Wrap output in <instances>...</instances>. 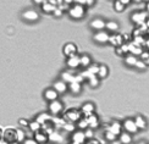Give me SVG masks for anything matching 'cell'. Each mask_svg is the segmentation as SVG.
<instances>
[{
  "mask_svg": "<svg viewBox=\"0 0 149 144\" xmlns=\"http://www.w3.org/2000/svg\"><path fill=\"white\" fill-rule=\"evenodd\" d=\"M109 43L113 47L115 48H119L123 44V39H122V34L119 33H114V34H110V38H109Z\"/></svg>",
  "mask_w": 149,
  "mask_h": 144,
  "instance_id": "18",
  "label": "cell"
},
{
  "mask_svg": "<svg viewBox=\"0 0 149 144\" xmlns=\"http://www.w3.org/2000/svg\"><path fill=\"white\" fill-rule=\"evenodd\" d=\"M120 1H121V4L123 5V6H125V8H126V6L127 5H130V4H131L132 1H131V0H120Z\"/></svg>",
  "mask_w": 149,
  "mask_h": 144,
  "instance_id": "50",
  "label": "cell"
},
{
  "mask_svg": "<svg viewBox=\"0 0 149 144\" xmlns=\"http://www.w3.org/2000/svg\"><path fill=\"white\" fill-rule=\"evenodd\" d=\"M134 123H136V126H137V128H138V131L139 129H142V131H144V129H147V126H148V123H147V120L143 117V116H141V115H138V116H136L134 118Z\"/></svg>",
  "mask_w": 149,
  "mask_h": 144,
  "instance_id": "23",
  "label": "cell"
},
{
  "mask_svg": "<svg viewBox=\"0 0 149 144\" xmlns=\"http://www.w3.org/2000/svg\"><path fill=\"white\" fill-rule=\"evenodd\" d=\"M52 118H53V116L49 114V112H42V114H39V115H37V116H36L34 120L43 126V125H45L47 122L52 121Z\"/></svg>",
  "mask_w": 149,
  "mask_h": 144,
  "instance_id": "22",
  "label": "cell"
},
{
  "mask_svg": "<svg viewBox=\"0 0 149 144\" xmlns=\"http://www.w3.org/2000/svg\"><path fill=\"white\" fill-rule=\"evenodd\" d=\"M23 144H38V143H37L33 138H28V139L24 141V143H23Z\"/></svg>",
  "mask_w": 149,
  "mask_h": 144,
  "instance_id": "49",
  "label": "cell"
},
{
  "mask_svg": "<svg viewBox=\"0 0 149 144\" xmlns=\"http://www.w3.org/2000/svg\"><path fill=\"white\" fill-rule=\"evenodd\" d=\"M122 39H123V43L125 44H130V43L132 42V34H128V33H123L122 34Z\"/></svg>",
  "mask_w": 149,
  "mask_h": 144,
  "instance_id": "42",
  "label": "cell"
},
{
  "mask_svg": "<svg viewBox=\"0 0 149 144\" xmlns=\"http://www.w3.org/2000/svg\"><path fill=\"white\" fill-rule=\"evenodd\" d=\"M122 122H119V121H113L110 125H108V127L105 128V131H110L111 133H114L117 138L122 133Z\"/></svg>",
  "mask_w": 149,
  "mask_h": 144,
  "instance_id": "8",
  "label": "cell"
},
{
  "mask_svg": "<svg viewBox=\"0 0 149 144\" xmlns=\"http://www.w3.org/2000/svg\"><path fill=\"white\" fill-rule=\"evenodd\" d=\"M122 128H123L125 132H127L130 134H134V133L138 132V128H137V126H136L133 118H126V120H123Z\"/></svg>",
  "mask_w": 149,
  "mask_h": 144,
  "instance_id": "5",
  "label": "cell"
},
{
  "mask_svg": "<svg viewBox=\"0 0 149 144\" xmlns=\"http://www.w3.org/2000/svg\"><path fill=\"white\" fill-rule=\"evenodd\" d=\"M76 126H77V129H79V131H84L87 129V128H89V126H88V122H87V118L86 117H82L81 120L76 123Z\"/></svg>",
  "mask_w": 149,
  "mask_h": 144,
  "instance_id": "35",
  "label": "cell"
},
{
  "mask_svg": "<svg viewBox=\"0 0 149 144\" xmlns=\"http://www.w3.org/2000/svg\"><path fill=\"white\" fill-rule=\"evenodd\" d=\"M76 1H77L79 5L84 6L86 9H88V8H91V6L95 5V1H94V0H76Z\"/></svg>",
  "mask_w": 149,
  "mask_h": 144,
  "instance_id": "38",
  "label": "cell"
},
{
  "mask_svg": "<svg viewBox=\"0 0 149 144\" xmlns=\"http://www.w3.org/2000/svg\"><path fill=\"white\" fill-rule=\"evenodd\" d=\"M109 74V68L107 65H99V72L97 74V77L99 79H103V78H107Z\"/></svg>",
  "mask_w": 149,
  "mask_h": 144,
  "instance_id": "31",
  "label": "cell"
},
{
  "mask_svg": "<svg viewBox=\"0 0 149 144\" xmlns=\"http://www.w3.org/2000/svg\"><path fill=\"white\" fill-rule=\"evenodd\" d=\"M86 71L88 72L91 76H97L98 72H99V64H92Z\"/></svg>",
  "mask_w": 149,
  "mask_h": 144,
  "instance_id": "36",
  "label": "cell"
},
{
  "mask_svg": "<svg viewBox=\"0 0 149 144\" xmlns=\"http://www.w3.org/2000/svg\"><path fill=\"white\" fill-rule=\"evenodd\" d=\"M3 136H4V129L0 127V139H3Z\"/></svg>",
  "mask_w": 149,
  "mask_h": 144,
  "instance_id": "53",
  "label": "cell"
},
{
  "mask_svg": "<svg viewBox=\"0 0 149 144\" xmlns=\"http://www.w3.org/2000/svg\"><path fill=\"white\" fill-rule=\"evenodd\" d=\"M105 22L104 20H102V18H94L92 22H91V28L94 29L95 32H100V31H105Z\"/></svg>",
  "mask_w": 149,
  "mask_h": 144,
  "instance_id": "17",
  "label": "cell"
},
{
  "mask_svg": "<svg viewBox=\"0 0 149 144\" xmlns=\"http://www.w3.org/2000/svg\"><path fill=\"white\" fill-rule=\"evenodd\" d=\"M26 139H27V133L24 132V129L23 128H16V143L23 144Z\"/></svg>",
  "mask_w": 149,
  "mask_h": 144,
  "instance_id": "24",
  "label": "cell"
},
{
  "mask_svg": "<svg viewBox=\"0 0 149 144\" xmlns=\"http://www.w3.org/2000/svg\"><path fill=\"white\" fill-rule=\"evenodd\" d=\"M43 97H44V99L47 100L48 103H52V102H55V100L59 99V94L56 92H55V89L53 88H48L44 90V94H43Z\"/></svg>",
  "mask_w": 149,
  "mask_h": 144,
  "instance_id": "15",
  "label": "cell"
},
{
  "mask_svg": "<svg viewBox=\"0 0 149 144\" xmlns=\"http://www.w3.org/2000/svg\"><path fill=\"white\" fill-rule=\"evenodd\" d=\"M134 67H137L138 70H146V68H147V65L144 64V61L138 60V61H137V64H136V66H134Z\"/></svg>",
  "mask_w": 149,
  "mask_h": 144,
  "instance_id": "44",
  "label": "cell"
},
{
  "mask_svg": "<svg viewBox=\"0 0 149 144\" xmlns=\"http://www.w3.org/2000/svg\"><path fill=\"white\" fill-rule=\"evenodd\" d=\"M128 50H130V54L131 55H134V56H137V58L139 59V56H141V54L143 53V48L142 47H139V45H137V44H134L133 42H131L128 44Z\"/></svg>",
  "mask_w": 149,
  "mask_h": 144,
  "instance_id": "21",
  "label": "cell"
},
{
  "mask_svg": "<svg viewBox=\"0 0 149 144\" xmlns=\"http://www.w3.org/2000/svg\"><path fill=\"white\" fill-rule=\"evenodd\" d=\"M81 112H82V116L83 117H88L93 114H95V105L94 103H92V102H87L84 103L82 106H81Z\"/></svg>",
  "mask_w": 149,
  "mask_h": 144,
  "instance_id": "6",
  "label": "cell"
},
{
  "mask_svg": "<svg viewBox=\"0 0 149 144\" xmlns=\"http://www.w3.org/2000/svg\"><path fill=\"white\" fill-rule=\"evenodd\" d=\"M77 51H78V48L74 43H66L63 48V53L65 56H67V58H70L72 55H76Z\"/></svg>",
  "mask_w": 149,
  "mask_h": 144,
  "instance_id": "13",
  "label": "cell"
},
{
  "mask_svg": "<svg viewBox=\"0 0 149 144\" xmlns=\"http://www.w3.org/2000/svg\"><path fill=\"white\" fill-rule=\"evenodd\" d=\"M146 11L148 12V15H149V1L146 3Z\"/></svg>",
  "mask_w": 149,
  "mask_h": 144,
  "instance_id": "52",
  "label": "cell"
},
{
  "mask_svg": "<svg viewBox=\"0 0 149 144\" xmlns=\"http://www.w3.org/2000/svg\"><path fill=\"white\" fill-rule=\"evenodd\" d=\"M33 139L38 144H45L49 142V136L44 132V131H38V132L33 133Z\"/></svg>",
  "mask_w": 149,
  "mask_h": 144,
  "instance_id": "16",
  "label": "cell"
},
{
  "mask_svg": "<svg viewBox=\"0 0 149 144\" xmlns=\"http://www.w3.org/2000/svg\"><path fill=\"white\" fill-rule=\"evenodd\" d=\"M28 128H29V131H31L32 133H36V132H38V131H40V129H42V125H40V123H38L36 120H33V121H29Z\"/></svg>",
  "mask_w": 149,
  "mask_h": 144,
  "instance_id": "33",
  "label": "cell"
},
{
  "mask_svg": "<svg viewBox=\"0 0 149 144\" xmlns=\"http://www.w3.org/2000/svg\"><path fill=\"white\" fill-rule=\"evenodd\" d=\"M40 9H42V11L44 12V14H54V11L56 10V8H55L54 5H52L50 3H49V0L48 1H43L42 3V5H40Z\"/></svg>",
  "mask_w": 149,
  "mask_h": 144,
  "instance_id": "27",
  "label": "cell"
},
{
  "mask_svg": "<svg viewBox=\"0 0 149 144\" xmlns=\"http://www.w3.org/2000/svg\"><path fill=\"white\" fill-rule=\"evenodd\" d=\"M12 144H17V143H12Z\"/></svg>",
  "mask_w": 149,
  "mask_h": 144,
  "instance_id": "58",
  "label": "cell"
},
{
  "mask_svg": "<svg viewBox=\"0 0 149 144\" xmlns=\"http://www.w3.org/2000/svg\"><path fill=\"white\" fill-rule=\"evenodd\" d=\"M119 142L121 144H131L132 143V136L123 131V132L119 136Z\"/></svg>",
  "mask_w": 149,
  "mask_h": 144,
  "instance_id": "30",
  "label": "cell"
},
{
  "mask_svg": "<svg viewBox=\"0 0 149 144\" xmlns=\"http://www.w3.org/2000/svg\"><path fill=\"white\" fill-rule=\"evenodd\" d=\"M49 142H53V143H63L64 142V137L61 136L58 131H55V132H53L52 134H49Z\"/></svg>",
  "mask_w": 149,
  "mask_h": 144,
  "instance_id": "29",
  "label": "cell"
},
{
  "mask_svg": "<svg viewBox=\"0 0 149 144\" xmlns=\"http://www.w3.org/2000/svg\"><path fill=\"white\" fill-rule=\"evenodd\" d=\"M105 31L109 33H116L117 31H119V23L116 21H108L105 23Z\"/></svg>",
  "mask_w": 149,
  "mask_h": 144,
  "instance_id": "25",
  "label": "cell"
},
{
  "mask_svg": "<svg viewBox=\"0 0 149 144\" xmlns=\"http://www.w3.org/2000/svg\"><path fill=\"white\" fill-rule=\"evenodd\" d=\"M109 38H110V33L107 32V31H100V32H95L93 34V39H94V42L99 43V44L109 43Z\"/></svg>",
  "mask_w": 149,
  "mask_h": 144,
  "instance_id": "7",
  "label": "cell"
},
{
  "mask_svg": "<svg viewBox=\"0 0 149 144\" xmlns=\"http://www.w3.org/2000/svg\"><path fill=\"white\" fill-rule=\"evenodd\" d=\"M104 138L107 139L108 142H110V143H114V142L117 139V137H116L114 133H111L110 131H105V133H104Z\"/></svg>",
  "mask_w": 149,
  "mask_h": 144,
  "instance_id": "39",
  "label": "cell"
},
{
  "mask_svg": "<svg viewBox=\"0 0 149 144\" xmlns=\"http://www.w3.org/2000/svg\"><path fill=\"white\" fill-rule=\"evenodd\" d=\"M66 65H67V67H69V68H71V70H76V68L81 67L79 55L76 54V55H72V56H70V58H67Z\"/></svg>",
  "mask_w": 149,
  "mask_h": 144,
  "instance_id": "12",
  "label": "cell"
},
{
  "mask_svg": "<svg viewBox=\"0 0 149 144\" xmlns=\"http://www.w3.org/2000/svg\"><path fill=\"white\" fill-rule=\"evenodd\" d=\"M3 139L8 144L16 143V129L15 128H6V129H4Z\"/></svg>",
  "mask_w": 149,
  "mask_h": 144,
  "instance_id": "9",
  "label": "cell"
},
{
  "mask_svg": "<svg viewBox=\"0 0 149 144\" xmlns=\"http://www.w3.org/2000/svg\"><path fill=\"white\" fill-rule=\"evenodd\" d=\"M64 14H65V12H63V11H61V10H60L59 8H56V10H55V11H54V14H53V15H54L55 17H58V18H60V17H61V16H63Z\"/></svg>",
  "mask_w": 149,
  "mask_h": 144,
  "instance_id": "47",
  "label": "cell"
},
{
  "mask_svg": "<svg viewBox=\"0 0 149 144\" xmlns=\"http://www.w3.org/2000/svg\"><path fill=\"white\" fill-rule=\"evenodd\" d=\"M114 10L116 12H122L123 10H125V6L121 4L120 0H116V1H114Z\"/></svg>",
  "mask_w": 149,
  "mask_h": 144,
  "instance_id": "40",
  "label": "cell"
},
{
  "mask_svg": "<svg viewBox=\"0 0 149 144\" xmlns=\"http://www.w3.org/2000/svg\"><path fill=\"white\" fill-rule=\"evenodd\" d=\"M63 129L65 131V132H67V133H73L74 131H77V126H76V123H71V122H65V125H64V127H63Z\"/></svg>",
  "mask_w": 149,
  "mask_h": 144,
  "instance_id": "34",
  "label": "cell"
},
{
  "mask_svg": "<svg viewBox=\"0 0 149 144\" xmlns=\"http://www.w3.org/2000/svg\"><path fill=\"white\" fill-rule=\"evenodd\" d=\"M82 112H81L79 109L76 108H71V109H67L66 111H64L63 114V118L66 122H71V123H77L81 118H82Z\"/></svg>",
  "mask_w": 149,
  "mask_h": 144,
  "instance_id": "2",
  "label": "cell"
},
{
  "mask_svg": "<svg viewBox=\"0 0 149 144\" xmlns=\"http://www.w3.org/2000/svg\"><path fill=\"white\" fill-rule=\"evenodd\" d=\"M74 77H76V74H73L70 71H63L60 74V79L63 81V82H65L67 86L72 82H74Z\"/></svg>",
  "mask_w": 149,
  "mask_h": 144,
  "instance_id": "20",
  "label": "cell"
},
{
  "mask_svg": "<svg viewBox=\"0 0 149 144\" xmlns=\"http://www.w3.org/2000/svg\"><path fill=\"white\" fill-rule=\"evenodd\" d=\"M86 11H87V9L84 6L79 5L77 1H73L70 10L67 11V14H69V16L71 18H73V20H82L86 15Z\"/></svg>",
  "mask_w": 149,
  "mask_h": 144,
  "instance_id": "1",
  "label": "cell"
},
{
  "mask_svg": "<svg viewBox=\"0 0 149 144\" xmlns=\"http://www.w3.org/2000/svg\"><path fill=\"white\" fill-rule=\"evenodd\" d=\"M148 17H149V15L147 11H136L131 15V21L136 26H139V24H143L147 22Z\"/></svg>",
  "mask_w": 149,
  "mask_h": 144,
  "instance_id": "4",
  "label": "cell"
},
{
  "mask_svg": "<svg viewBox=\"0 0 149 144\" xmlns=\"http://www.w3.org/2000/svg\"><path fill=\"white\" fill-rule=\"evenodd\" d=\"M87 118V122H88V126H89V128H92V129H95V128H98L99 126H100V121H99V116L97 115V114H93V115H91V116H88V117H86Z\"/></svg>",
  "mask_w": 149,
  "mask_h": 144,
  "instance_id": "19",
  "label": "cell"
},
{
  "mask_svg": "<svg viewBox=\"0 0 149 144\" xmlns=\"http://www.w3.org/2000/svg\"><path fill=\"white\" fill-rule=\"evenodd\" d=\"M53 88L60 95V94H65V93L69 90V86H67L65 82H63L61 79H59V81H55V82H54Z\"/></svg>",
  "mask_w": 149,
  "mask_h": 144,
  "instance_id": "14",
  "label": "cell"
},
{
  "mask_svg": "<svg viewBox=\"0 0 149 144\" xmlns=\"http://www.w3.org/2000/svg\"><path fill=\"white\" fill-rule=\"evenodd\" d=\"M84 136H86V138L87 141H91L94 138V129H92V128H87L84 131Z\"/></svg>",
  "mask_w": 149,
  "mask_h": 144,
  "instance_id": "41",
  "label": "cell"
},
{
  "mask_svg": "<svg viewBox=\"0 0 149 144\" xmlns=\"http://www.w3.org/2000/svg\"><path fill=\"white\" fill-rule=\"evenodd\" d=\"M138 60H139V59L137 58V56L131 55V54H128V55L125 56V64H126L127 66H131V67H134Z\"/></svg>",
  "mask_w": 149,
  "mask_h": 144,
  "instance_id": "32",
  "label": "cell"
},
{
  "mask_svg": "<svg viewBox=\"0 0 149 144\" xmlns=\"http://www.w3.org/2000/svg\"><path fill=\"white\" fill-rule=\"evenodd\" d=\"M67 144H76V143H73V142H70V143H67Z\"/></svg>",
  "mask_w": 149,
  "mask_h": 144,
  "instance_id": "56",
  "label": "cell"
},
{
  "mask_svg": "<svg viewBox=\"0 0 149 144\" xmlns=\"http://www.w3.org/2000/svg\"><path fill=\"white\" fill-rule=\"evenodd\" d=\"M71 142L76 143V144H86L87 138H86L83 131H79V129L74 131V132L71 134Z\"/></svg>",
  "mask_w": 149,
  "mask_h": 144,
  "instance_id": "10",
  "label": "cell"
},
{
  "mask_svg": "<svg viewBox=\"0 0 149 144\" xmlns=\"http://www.w3.org/2000/svg\"><path fill=\"white\" fill-rule=\"evenodd\" d=\"M138 144H147V143H144V142H141V143H138Z\"/></svg>",
  "mask_w": 149,
  "mask_h": 144,
  "instance_id": "57",
  "label": "cell"
},
{
  "mask_svg": "<svg viewBox=\"0 0 149 144\" xmlns=\"http://www.w3.org/2000/svg\"><path fill=\"white\" fill-rule=\"evenodd\" d=\"M69 92H71L72 94H74V95L79 94V93L82 92V84H79V83H77V82L70 83V84H69Z\"/></svg>",
  "mask_w": 149,
  "mask_h": 144,
  "instance_id": "28",
  "label": "cell"
},
{
  "mask_svg": "<svg viewBox=\"0 0 149 144\" xmlns=\"http://www.w3.org/2000/svg\"><path fill=\"white\" fill-rule=\"evenodd\" d=\"M74 82L82 84L83 82H86V78L82 76V74H76V77H74Z\"/></svg>",
  "mask_w": 149,
  "mask_h": 144,
  "instance_id": "45",
  "label": "cell"
},
{
  "mask_svg": "<svg viewBox=\"0 0 149 144\" xmlns=\"http://www.w3.org/2000/svg\"><path fill=\"white\" fill-rule=\"evenodd\" d=\"M22 18L24 21H28V22H34V21H38L39 20V15L36 10H26L22 12Z\"/></svg>",
  "mask_w": 149,
  "mask_h": 144,
  "instance_id": "11",
  "label": "cell"
},
{
  "mask_svg": "<svg viewBox=\"0 0 149 144\" xmlns=\"http://www.w3.org/2000/svg\"><path fill=\"white\" fill-rule=\"evenodd\" d=\"M79 60H81V67H84L86 70L93 64V62H92V58H91L88 54L79 55Z\"/></svg>",
  "mask_w": 149,
  "mask_h": 144,
  "instance_id": "26",
  "label": "cell"
},
{
  "mask_svg": "<svg viewBox=\"0 0 149 144\" xmlns=\"http://www.w3.org/2000/svg\"><path fill=\"white\" fill-rule=\"evenodd\" d=\"M87 82H88V84L92 87V88H95V87H98L99 83H100V79H99L97 76H92L87 79Z\"/></svg>",
  "mask_w": 149,
  "mask_h": 144,
  "instance_id": "37",
  "label": "cell"
},
{
  "mask_svg": "<svg viewBox=\"0 0 149 144\" xmlns=\"http://www.w3.org/2000/svg\"><path fill=\"white\" fill-rule=\"evenodd\" d=\"M18 125L21 126V128H23V127H28L29 121L26 120V118H18Z\"/></svg>",
  "mask_w": 149,
  "mask_h": 144,
  "instance_id": "43",
  "label": "cell"
},
{
  "mask_svg": "<svg viewBox=\"0 0 149 144\" xmlns=\"http://www.w3.org/2000/svg\"><path fill=\"white\" fill-rule=\"evenodd\" d=\"M48 110H49V114L52 116H59L61 112L64 111V104L61 100H55V102L49 103L48 105Z\"/></svg>",
  "mask_w": 149,
  "mask_h": 144,
  "instance_id": "3",
  "label": "cell"
},
{
  "mask_svg": "<svg viewBox=\"0 0 149 144\" xmlns=\"http://www.w3.org/2000/svg\"><path fill=\"white\" fill-rule=\"evenodd\" d=\"M115 53H116V55H119V56H125V54H123V51L121 50L120 47L119 48H115Z\"/></svg>",
  "mask_w": 149,
  "mask_h": 144,
  "instance_id": "48",
  "label": "cell"
},
{
  "mask_svg": "<svg viewBox=\"0 0 149 144\" xmlns=\"http://www.w3.org/2000/svg\"><path fill=\"white\" fill-rule=\"evenodd\" d=\"M0 144H8V143H6L4 139H0Z\"/></svg>",
  "mask_w": 149,
  "mask_h": 144,
  "instance_id": "55",
  "label": "cell"
},
{
  "mask_svg": "<svg viewBox=\"0 0 149 144\" xmlns=\"http://www.w3.org/2000/svg\"><path fill=\"white\" fill-rule=\"evenodd\" d=\"M148 58H149V50H143V53H142L141 56H139V60L146 61Z\"/></svg>",
  "mask_w": 149,
  "mask_h": 144,
  "instance_id": "46",
  "label": "cell"
},
{
  "mask_svg": "<svg viewBox=\"0 0 149 144\" xmlns=\"http://www.w3.org/2000/svg\"><path fill=\"white\" fill-rule=\"evenodd\" d=\"M144 48H146V50H149V37H148V38H147V40H146Z\"/></svg>",
  "mask_w": 149,
  "mask_h": 144,
  "instance_id": "51",
  "label": "cell"
},
{
  "mask_svg": "<svg viewBox=\"0 0 149 144\" xmlns=\"http://www.w3.org/2000/svg\"><path fill=\"white\" fill-rule=\"evenodd\" d=\"M144 64H146V65H147V67H148V66H149V58H148V59H147V60H146V61H144Z\"/></svg>",
  "mask_w": 149,
  "mask_h": 144,
  "instance_id": "54",
  "label": "cell"
}]
</instances>
